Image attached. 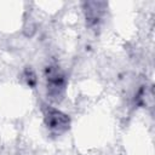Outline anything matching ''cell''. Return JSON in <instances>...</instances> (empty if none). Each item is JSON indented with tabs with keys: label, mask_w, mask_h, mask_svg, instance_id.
I'll list each match as a JSON object with an SVG mask.
<instances>
[{
	"label": "cell",
	"mask_w": 155,
	"mask_h": 155,
	"mask_svg": "<svg viewBox=\"0 0 155 155\" xmlns=\"http://www.w3.org/2000/svg\"><path fill=\"white\" fill-rule=\"evenodd\" d=\"M45 79H46L47 98L52 103H59L65 93V87H67L65 74L58 65L50 64L45 68Z\"/></svg>",
	"instance_id": "1"
},
{
	"label": "cell",
	"mask_w": 155,
	"mask_h": 155,
	"mask_svg": "<svg viewBox=\"0 0 155 155\" xmlns=\"http://www.w3.org/2000/svg\"><path fill=\"white\" fill-rule=\"evenodd\" d=\"M42 114H44V122L52 136H62L69 130L70 119L67 114L58 110L57 108L44 104L42 105Z\"/></svg>",
	"instance_id": "2"
},
{
	"label": "cell",
	"mask_w": 155,
	"mask_h": 155,
	"mask_svg": "<svg viewBox=\"0 0 155 155\" xmlns=\"http://www.w3.org/2000/svg\"><path fill=\"white\" fill-rule=\"evenodd\" d=\"M105 4L104 2H86L85 4V15H86V21L90 24H97L103 15Z\"/></svg>",
	"instance_id": "3"
},
{
	"label": "cell",
	"mask_w": 155,
	"mask_h": 155,
	"mask_svg": "<svg viewBox=\"0 0 155 155\" xmlns=\"http://www.w3.org/2000/svg\"><path fill=\"white\" fill-rule=\"evenodd\" d=\"M23 79L25 80V82H27V85L29 87H33L34 88L36 86V82H38L36 74H35V71L30 67H28V68L24 69V71H23Z\"/></svg>",
	"instance_id": "4"
}]
</instances>
